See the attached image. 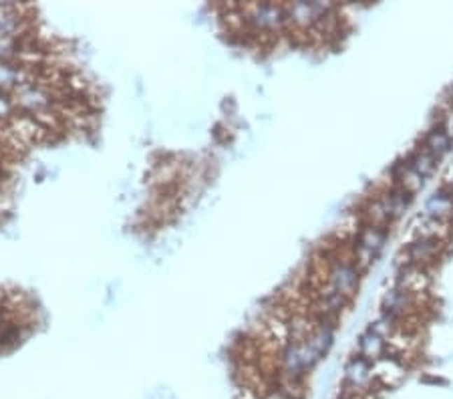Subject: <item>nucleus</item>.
<instances>
[{
	"mask_svg": "<svg viewBox=\"0 0 453 399\" xmlns=\"http://www.w3.org/2000/svg\"><path fill=\"white\" fill-rule=\"evenodd\" d=\"M335 341V327L330 323H319L305 341L286 343L278 353V379L302 381L310 369L314 367Z\"/></svg>",
	"mask_w": 453,
	"mask_h": 399,
	"instance_id": "f257e3e1",
	"label": "nucleus"
},
{
	"mask_svg": "<svg viewBox=\"0 0 453 399\" xmlns=\"http://www.w3.org/2000/svg\"><path fill=\"white\" fill-rule=\"evenodd\" d=\"M242 16L246 25H250L256 32H276L288 22L286 20V6L276 4V2L244 4Z\"/></svg>",
	"mask_w": 453,
	"mask_h": 399,
	"instance_id": "f03ea898",
	"label": "nucleus"
},
{
	"mask_svg": "<svg viewBox=\"0 0 453 399\" xmlns=\"http://www.w3.org/2000/svg\"><path fill=\"white\" fill-rule=\"evenodd\" d=\"M326 280H328L326 290L339 295V297H342L347 301V299H351L355 295L356 287H358V269H356V264H353V262L337 260L328 269Z\"/></svg>",
	"mask_w": 453,
	"mask_h": 399,
	"instance_id": "7ed1b4c3",
	"label": "nucleus"
},
{
	"mask_svg": "<svg viewBox=\"0 0 453 399\" xmlns=\"http://www.w3.org/2000/svg\"><path fill=\"white\" fill-rule=\"evenodd\" d=\"M385 240H387V232L381 226H372V224L365 226L356 236V269L369 266L371 262H375V258L385 246Z\"/></svg>",
	"mask_w": 453,
	"mask_h": 399,
	"instance_id": "20e7f679",
	"label": "nucleus"
},
{
	"mask_svg": "<svg viewBox=\"0 0 453 399\" xmlns=\"http://www.w3.org/2000/svg\"><path fill=\"white\" fill-rule=\"evenodd\" d=\"M372 385H377L372 375V361L361 355L353 357L344 367V387L349 389L347 393L365 395L367 391H371Z\"/></svg>",
	"mask_w": 453,
	"mask_h": 399,
	"instance_id": "39448f33",
	"label": "nucleus"
},
{
	"mask_svg": "<svg viewBox=\"0 0 453 399\" xmlns=\"http://www.w3.org/2000/svg\"><path fill=\"white\" fill-rule=\"evenodd\" d=\"M372 375H375V384L383 385V387H397L405 381L407 377V367L403 361H399L397 357H381L377 361H372Z\"/></svg>",
	"mask_w": 453,
	"mask_h": 399,
	"instance_id": "423d86ee",
	"label": "nucleus"
},
{
	"mask_svg": "<svg viewBox=\"0 0 453 399\" xmlns=\"http://www.w3.org/2000/svg\"><path fill=\"white\" fill-rule=\"evenodd\" d=\"M427 285H429L427 274H425V271L421 266H415V264H407L405 269H401L399 276H397V288H401L409 297H413L417 292H423L427 288Z\"/></svg>",
	"mask_w": 453,
	"mask_h": 399,
	"instance_id": "0eeeda50",
	"label": "nucleus"
},
{
	"mask_svg": "<svg viewBox=\"0 0 453 399\" xmlns=\"http://www.w3.org/2000/svg\"><path fill=\"white\" fill-rule=\"evenodd\" d=\"M439 250V240L429 238V236H421L415 242L409 244L407 248V256H409V264L421 266L429 260H433Z\"/></svg>",
	"mask_w": 453,
	"mask_h": 399,
	"instance_id": "6e6552de",
	"label": "nucleus"
},
{
	"mask_svg": "<svg viewBox=\"0 0 453 399\" xmlns=\"http://www.w3.org/2000/svg\"><path fill=\"white\" fill-rule=\"evenodd\" d=\"M423 149L429 151L435 160H441L452 149V135L445 128H433L423 140Z\"/></svg>",
	"mask_w": 453,
	"mask_h": 399,
	"instance_id": "1a4fd4ad",
	"label": "nucleus"
},
{
	"mask_svg": "<svg viewBox=\"0 0 453 399\" xmlns=\"http://www.w3.org/2000/svg\"><path fill=\"white\" fill-rule=\"evenodd\" d=\"M385 345H387V341L381 335H377L372 329H369L367 333L361 335V341H358V355L365 357V359H369V361H377V359L383 357Z\"/></svg>",
	"mask_w": 453,
	"mask_h": 399,
	"instance_id": "9d476101",
	"label": "nucleus"
},
{
	"mask_svg": "<svg viewBox=\"0 0 453 399\" xmlns=\"http://www.w3.org/2000/svg\"><path fill=\"white\" fill-rule=\"evenodd\" d=\"M409 202H411V196L405 192V190H401L399 186L393 192H389L387 196L381 198V204H383L391 220L397 218V216H401L405 210H407V206H409Z\"/></svg>",
	"mask_w": 453,
	"mask_h": 399,
	"instance_id": "9b49d317",
	"label": "nucleus"
},
{
	"mask_svg": "<svg viewBox=\"0 0 453 399\" xmlns=\"http://www.w3.org/2000/svg\"><path fill=\"white\" fill-rule=\"evenodd\" d=\"M437 161L439 160H435L429 151H425V149L421 147V149H417V151L409 158L407 163H409V165H411V168H413V170H415L423 180H427V177H431L433 174H435Z\"/></svg>",
	"mask_w": 453,
	"mask_h": 399,
	"instance_id": "f8f14e48",
	"label": "nucleus"
},
{
	"mask_svg": "<svg viewBox=\"0 0 453 399\" xmlns=\"http://www.w3.org/2000/svg\"><path fill=\"white\" fill-rule=\"evenodd\" d=\"M409 301H411V297L407 292H403L401 288H391L387 295H385V299H383V313L397 317L405 306L409 304Z\"/></svg>",
	"mask_w": 453,
	"mask_h": 399,
	"instance_id": "ddd939ff",
	"label": "nucleus"
},
{
	"mask_svg": "<svg viewBox=\"0 0 453 399\" xmlns=\"http://www.w3.org/2000/svg\"><path fill=\"white\" fill-rule=\"evenodd\" d=\"M453 210V198L449 194H433L431 200L427 202V214L433 216V220H441L447 214H452Z\"/></svg>",
	"mask_w": 453,
	"mask_h": 399,
	"instance_id": "4468645a",
	"label": "nucleus"
},
{
	"mask_svg": "<svg viewBox=\"0 0 453 399\" xmlns=\"http://www.w3.org/2000/svg\"><path fill=\"white\" fill-rule=\"evenodd\" d=\"M423 177L405 161L403 165H401V176H399V188L405 190V192L409 194V196H413V194H417L423 188Z\"/></svg>",
	"mask_w": 453,
	"mask_h": 399,
	"instance_id": "2eb2a0df",
	"label": "nucleus"
},
{
	"mask_svg": "<svg viewBox=\"0 0 453 399\" xmlns=\"http://www.w3.org/2000/svg\"><path fill=\"white\" fill-rule=\"evenodd\" d=\"M17 113L18 111L15 101H13V93L0 89V126H6Z\"/></svg>",
	"mask_w": 453,
	"mask_h": 399,
	"instance_id": "dca6fc26",
	"label": "nucleus"
},
{
	"mask_svg": "<svg viewBox=\"0 0 453 399\" xmlns=\"http://www.w3.org/2000/svg\"><path fill=\"white\" fill-rule=\"evenodd\" d=\"M262 398L264 399H296V398H292L291 393H286V391H284V389H280V387H270V389H268V391H264V393H262Z\"/></svg>",
	"mask_w": 453,
	"mask_h": 399,
	"instance_id": "f3484780",
	"label": "nucleus"
},
{
	"mask_svg": "<svg viewBox=\"0 0 453 399\" xmlns=\"http://www.w3.org/2000/svg\"><path fill=\"white\" fill-rule=\"evenodd\" d=\"M340 399H365L363 395H355V393H344Z\"/></svg>",
	"mask_w": 453,
	"mask_h": 399,
	"instance_id": "a211bd4d",
	"label": "nucleus"
}]
</instances>
